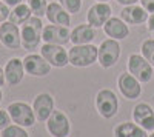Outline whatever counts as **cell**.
Listing matches in <instances>:
<instances>
[{
  "label": "cell",
  "instance_id": "obj_1",
  "mask_svg": "<svg viewBox=\"0 0 154 137\" xmlns=\"http://www.w3.org/2000/svg\"><path fill=\"white\" fill-rule=\"evenodd\" d=\"M42 32H43V23L42 17H29L22 26V45L25 49H35L40 43L42 39Z\"/></svg>",
  "mask_w": 154,
  "mask_h": 137
},
{
  "label": "cell",
  "instance_id": "obj_2",
  "mask_svg": "<svg viewBox=\"0 0 154 137\" xmlns=\"http://www.w3.org/2000/svg\"><path fill=\"white\" fill-rule=\"evenodd\" d=\"M97 57H99V48L89 43L72 46L68 54L69 63L72 66H89L91 63H94Z\"/></svg>",
  "mask_w": 154,
  "mask_h": 137
},
{
  "label": "cell",
  "instance_id": "obj_3",
  "mask_svg": "<svg viewBox=\"0 0 154 137\" xmlns=\"http://www.w3.org/2000/svg\"><path fill=\"white\" fill-rule=\"evenodd\" d=\"M128 68H130V72L139 80V82H149L152 79V65L149 62L139 56V54H131L130 60H128Z\"/></svg>",
  "mask_w": 154,
  "mask_h": 137
},
{
  "label": "cell",
  "instance_id": "obj_4",
  "mask_svg": "<svg viewBox=\"0 0 154 137\" xmlns=\"http://www.w3.org/2000/svg\"><path fill=\"white\" fill-rule=\"evenodd\" d=\"M6 111L9 113L11 119L20 126H32L35 122L34 109H31L29 105H26V103H22V102L11 103Z\"/></svg>",
  "mask_w": 154,
  "mask_h": 137
},
{
  "label": "cell",
  "instance_id": "obj_5",
  "mask_svg": "<svg viewBox=\"0 0 154 137\" xmlns=\"http://www.w3.org/2000/svg\"><path fill=\"white\" fill-rule=\"evenodd\" d=\"M96 105H97L99 114L105 119H111L112 116H116V113H117V97H116V94L109 90H102L97 94Z\"/></svg>",
  "mask_w": 154,
  "mask_h": 137
},
{
  "label": "cell",
  "instance_id": "obj_6",
  "mask_svg": "<svg viewBox=\"0 0 154 137\" xmlns=\"http://www.w3.org/2000/svg\"><path fill=\"white\" fill-rule=\"evenodd\" d=\"M119 56H120V45L116 42V39H108L105 42H102L97 59H99V63L103 68L112 66L119 60Z\"/></svg>",
  "mask_w": 154,
  "mask_h": 137
},
{
  "label": "cell",
  "instance_id": "obj_7",
  "mask_svg": "<svg viewBox=\"0 0 154 137\" xmlns=\"http://www.w3.org/2000/svg\"><path fill=\"white\" fill-rule=\"evenodd\" d=\"M42 56L49 62L53 66L56 68H62L66 63H69L68 54L65 51V48H62V45H53V43H45L40 48Z\"/></svg>",
  "mask_w": 154,
  "mask_h": 137
},
{
  "label": "cell",
  "instance_id": "obj_8",
  "mask_svg": "<svg viewBox=\"0 0 154 137\" xmlns=\"http://www.w3.org/2000/svg\"><path fill=\"white\" fill-rule=\"evenodd\" d=\"M23 66L25 71L31 76L35 77H43L51 71V63L43 57V56H37V54H29L23 59Z\"/></svg>",
  "mask_w": 154,
  "mask_h": 137
},
{
  "label": "cell",
  "instance_id": "obj_9",
  "mask_svg": "<svg viewBox=\"0 0 154 137\" xmlns=\"http://www.w3.org/2000/svg\"><path fill=\"white\" fill-rule=\"evenodd\" d=\"M42 39L45 43L53 45H65L71 40V32L68 31V26H60V25H48L43 28Z\"/></svg>",
  "mask_w": 154,
  "mask_h": 137
},
{
  "label": "cell",
  "instance_id": "obj_10",
  "mask_svg": "<svg viewBox=\"0 0 154 137\" xmlns=\"http://www.w3.org/2000/svg\"><path fill=\"white\" fill-rule=\"evenodd\" d=\"M0 42L9 49H17L22 45V35L17 25L12 22H3L0 26Z\"/></svg>",
  "mask_w": 154,
  "mask_h": 137
},
{
  "label": "cell",
  "instance_id": "obj_11",
  "mask_svg": "<svg viewBox=\"0 0 154 137\" xmlns=\"http://www.w3.org/2000/svg\"><path fill=\"white\" fill-rule=\"evenodd\" d=\"M46 126L54 137H66L69 134V120L60 111H53V114L48 119Z\"/></svg>",
  "mask_w": 154,
  "mask_h": 137
},
{
  "label": "cell",
  "instance_id": "obj_12",
  "mask_svg": "<svg viewBox=\"0 0 154 137\" xmlns=\"http://www.w3.org/2000/svg\"><path fill=\"white\" fill-rule=\"evenodd\" d=\"M86 17L91 26H102L111 17V6L106 2H99L89 8Z\"/></svg>",
  "mask_w": 154,
  "mask_h": 137
},
{
  "label": "cell",
  "instance_id": "obj_13",
  "mask_svg": "<svg viewBox=\"0 0 154 137\" xmlns=\"http://www.w3.org/2000/svg\"><path fill=\"white\" fill-rule=\"evenodd\" d=\"M134 122L139 123V126H142L143 129L152 131L154 129V111L149 105L146 103H139L134 106L133 111Z\"/></svg>",
  "mask_w": 154,
  "mask_h": 137
},
{
  "label": "cell",
  "instance_id": "obj_14",
  "mask_svg": "<svg viewBox=\"0 0 154 137\" xmlns=\"http://www.w3.org/2000/svg\"><path fill=\"white\" fill-rule=\"evenodd\" d=\"M119 88L122 91V94L130 99V100H133V99H137L140 96V93H142V86L139 85V80L133 76V74H122V76L119 77Z\"/></svg>",
  "mask_w": 154,
  "mask_h": 137
},
{
  "label": "cell",
  "instance_id": "obj_15",
  "mask_svg": "<svg viewBox=\"0 0 154 137\" xmlns=\"http://www.w3.org/2000/svg\"><path fill=\"white\" fill-rule=\"evenodd\" d=\"M53 109H54V100L49 94L43 93L34 99V113H35V117L40 122L48 120L49 116L53 114Z\"/></svg>",
  "mask_w": 154,
  "mask_h": 137
},
{
  "label": "cell",
  "instance_id": "obj_16",
  "mask_svg": "<svg viewBox=\"0 0 154 137\" xmlns=\"http://www.w3.org/2000/svg\"><path fill=\"white\" fill-rule=\"evenodd\" d=\"M120 19L130 25H140L148 19V11L137 5H128L120 11Z\"/></svg>",
  "mask_w": 154,
  "mask_h": 137
},
{
  "label": "cell",
  "instance_id": "obj_17",
  "mask_svg": "<svg viewBox=\"0 0 154 137\" xmlns=\"http://www.w3.org/2000/svg\"><path fill=\"white\" fill-rule=\"evenodd\" d=\"M48 20L53 23V25H60V26H68L71 19H69V12L63 8L59 3H49L46 8V14Z\"/></svg>",
  "mask_w": 154,
  "mask_h": 137
},
{
  "label": "cell",
  "instance_id": "obj_18",
  "mask_svg": "<svg viewBox=\"0 0 154 137\" xmlns=\"http://www.w3.org/2000/svg\"><path fill=\"white\" fill-rule=\"evenodd\" d=\"M103 29L105 32L112 37V39H125V37L130 34V29L126 26V22H123L122 19H117V17H109L108 22L103 25Z\"/></svg>",
  "mask_w": 154,
  "mask_h": 137
},
{
  "label": "cell",
  "instance_id": "obj_19",
  "mask_svg": "<svg viewBox=\"0 0 154 137\" xmlns=\"http://www.w3.org/2000/svg\"><path fill=\"white\" fill-rule=\"evenodd\" d=\"M23 60L20 59H11L8 63H6V68H5V77H6V82L14 86L17 83L22 82L23 79Z\"/></svg>",
  "mask_w": 154,
  "mask_h": 137
},
{
  "label": "cell",
  "instance_id": "obj_20",
  "mask_svg": "<svg viewBox=\"0 0 154 137\" xmlns=\"http://www.w3.org/2000/svg\"><path fill=\"white\" fill-rule=\"evenodd\" d=\"M96 37V32L91 25H79L71 32V42L74 45H85L89 43Z\"/></svg>",
  "mask_w": 154,
  "mask_h": 137
},
{
  "label": "cell",
  "instance_id": "obj_21",
  "mask_svg": "<svg viewBox=\"0 0 154 137\" xmlns=\"http://www.w3.org/2000/svg\"><path fill=\"white\" fill-rule=\"evenodd\" d=\"M114 137H148L145 129L130 122H123L114 128Z\"/></svg>",
  "mask_w": 154,
  "mask_h": 137
},
{
  "label": "cell",
  "instance_id": "obj_22",
  "mask_svg": "<svg viewBox=\"0 0 154 137\" xmlns=\"http://www.w3.org/2000/svg\"><path fill=\"white\" fill-rule=\"evenodd\" d=\"M32 14V11L28 5H23V3H19L17 6L12 8V11L9 12V22H12L14 25H23L26 22Z\"/></svg>",
  "mask_w": 154,
  "mask_h": 137
},
{
  "label": "cell",
  "instance_id": "obj_23",
  "mask_svg": "<svg viewBox=\"0 0 154 137\" xmlns=\"http://www.w3.org/2000/svg\"><path fill=\"white\" fill-rule=\"evenodd\" d=\"M28 6L31 8L32 14L37 17H42L46 14V8H48V2L46 0H28Z\"/></svg>",
  "mask_w": 154,
  "mask_h": 137
},
{
  "label": "cell",
  "instance_id": "obj_24",
  "mask_svg": "<svg viewBox=\"0 0 154 137\" xmlns=\"http://www.w3.org/2000/svg\"><path fill=\"white\" fill-rule=\"evenodd\" d=\"M2 137H29V135H28V132L25 131L20 125L19 126L9 125V126H6L2 131Z\"/></svg>",
  "mask_w": 154,
  "mask_h": 137
},
{
  "label": "cell",
  "instance_id": "obj_25",
  "mask_svg": "<svg viewBox=\"0 0 154 137\" xmlns=\"http://www.w3.org/2000/svg\"><path fill=\"white\" fill-rule=\"evenodd\" d=\"M142 54L143 57L154 66V40H145L142 45Z\"/></svg>",
  "mask_w": 154,
  "mask_h": 137
},
{
  "label": "cell",
  "instance_id": "obj_26",
  "mask_svg": "<svg viewBox=\"0 0 154 137\" xmlns=\"http://www.w3.org/2000/svg\"><path fill=\"white\" fill-rule=\"evenodd\" d=\"M60 5L65 8L69 14H77L82 8V0H60Z\"/></svg>",
  "mask_w": 154,
  "mask_h": 137
},
{
  "label": "cell",
  "instance_id": "obj_27",
  "mask_svg": "<svg viewBox=\"0 0 154 137\" xmlns=\"http://www.w3.org/2000/svg\"><path fill=\"white\" fill-rule=\"evenodd\" d=\"M9 120H11V116L6 111H2L0 109V131H3L6 126H9Z\"/></svg>",
  "mask_w": 154,
  "mask_h": 137
},
{
  "label": "cell",
  "instance_id": "obj_28",
  "mask_svg": "<svg viewBox=\"0 0 154 137\" xmlns=\"http://www.w3.org/2000/svg\"><path fill=\"white\" fill-rule=\"evenodd\" d=\"M9 12H11V11H9L8 5H6L5 2H3V3L0 2V22H5V20L9 17Z\"/></svg>",
  "mask_w": 154,
  "mask_h": 137
},
{
  "label": "cell",
  "instance_id": "obj_29",
  "mask_svg": "<svg viewBox=\"0 0 154 137\" xmlns=\"http://www.w3.org/2000/svg\"><path fill=\"white\" fill-rule=\"evenodd\" d=\"M142 8L148 12H154V0H140Z\"/></svg>",
  "mask_w": 154,
  "mask_h": 137
},
{
  "label": "cell",
  "instance_id": "obj_30",
  "mask_svg": "<svg viewBox=\"0 0 154 137\" xmlns=\"http://www.w3.org/2000/svg\"><path fill=\"white\" fill-rule=\"evenodd\" d=\"M3 2H5L8 6H17L19 3H22V0H3Z\"/></svg>",
  "mask_w": 154,
  "mask_h": 137
},
{
  "label": "cell",
  "instance_id": "obj_31",
  "mask_svg": "<svg viewBox=\"0 0 154 137\" xmlns=\"http://www.w3.org/2000/svg\"><path fill=\"white\" fill-rule=\"evenodd\" d=\"M148 29L149 31H154V12L151 14V17L148 19Z\"/></svg>",
  "mask_w": 154,
  "mask_h": 137
},
{
  "label": "cell",
  "instance_id": "obj_32",
  "mask_svg": "<svg viewBox=\"0 0 154 137\" xmlns=\"http://www.w3.org/2000/svg\"><path fill=\"white\" fill-rule=\"evenodd\" d=\"M117 2H119L120 5H123V6H128V5H134L137 0H117Z\"/></svg>",
  "mask_w": 154,
  "mask_h": 137
},
{
  "label": "cell",
  "instance_id": "obj_33",
  "mask_svg": "<svg viewBox=\"0 0 154 137\" xmlns=\"http://www.w3.org/2000/svg\"><path fill=\"white\" fill-rule=\"evenodd\" d=\"M5 72H3V69L0 68V86H3V83H5Z\"/></svg>",
  "mask_w": 154,
  "mask_h": 137
},
{
  "label": "cell",
  "instance_id": "obj_34",
  "mask_svg": "<svg viewBox=\"0 0 154 137\" xmlns=\"http://www.w3.org/2000/svg\"><path fill=\"white\" fill-rule=\"evenodd\" d=\"M0 102H2V91H0Z\"/></svg>",
  "mask_w": 154,
  "mask_h": 137
},
{
  "label": "cell",
  "instance_id": "obj_35",
  "mask_svg": "<svg viewBox=\"0 0 154 137\" xmlns=\"http://www.w3.org/2000/svg\"><path fill=\"white\" fill-rule=\"evenodd\" d=\"M99 2H108V0H99Z\"/></svg>",
  "mask_w": 154,
  "mask_h": 137
},
{
  "label": "cell",
  "instance_id": "obj_36",
  "mask_svg": "<svg viewBox=\"0 0 154 137\" xmlns=\"http://www.w3.org/2000/svg\"><path fill=\"white\" fill-rule=\"evenodd\" d=\"M149 137H154V132H152V134H151V135H149Z\"/></svg>",
  "mask_w": 154,
  "mask_h": 137
}]
</instances>
